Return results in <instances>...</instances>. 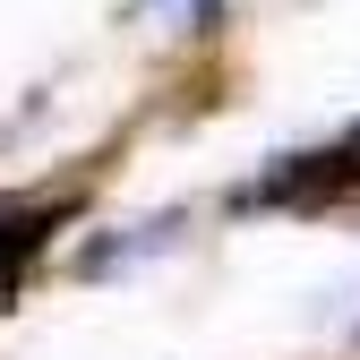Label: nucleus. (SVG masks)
Masks as SVG:
<instances>
[{
  "label": "nucleus",
  "instance_id": "f257e3e1",
  "mask_svg": "<svg viewBox=\"0 0 360 360\" xmlns=\"http://www.w3.org/2000/svg\"><path fill=\"white\" fill-rule=\"evenodd\" d=\"M52 223H60V206H43V198H9V206H0V309H9V292L34 275Z\"/></svg>",
  "mask_w": 360,
  "mask_h": 360
},
{
  "label": "nucleus",
  "instance_id": "f03ea898",
  "mask_svg": "<svg viewBox=\"0 0 360 360\" xmlns=\"http://www.w3.org/2000/svg\"><path fill=\"white\" fill-rule=\"evenodd\" d=\"M146 9H206V0H146Z\"/></svg>",
  "mask_w": 360,
  "mask_h": 360
}]
</instances>
